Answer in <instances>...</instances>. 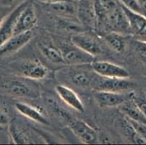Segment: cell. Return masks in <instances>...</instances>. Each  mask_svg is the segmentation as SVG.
I'll return each instance as SVG.
<instances>
[{"label":"cell","mask_w":146,"mask_h":145,"mask_svg":"<svg viewBox=\"0 0 146 145\" xmlns=\"http://www.w3.org/2000/svg\"><path fill=\"white\" fill-rule=\"evenodd\" d=\"M94 32L100 37L110 32L130 35L128 18L120 3L101 18L97 20L96 27Z\"/></svg>","instance_id":"cell-1"},{"label":"cell","mask_w":146,"mask_h":145,"mask_svg":"<svg viewBox=\"0 0 146 145\" xmlns=\"http://www.w3.org/2000/svg\"><path fill=\"white\" fill-rule=\"evenodd\" d=\"M0 88L16 97L36 99L40 96V89L34 80L16 75L2 78Z\"/></svg>","instance_id":"cell-2"},{"label":"cell","mask_w":146,"mask_h":145,"mask_svg":"<svg viewBox=\"0 0 146 145\" xmlns=\"http://www.w3.org/2000/svg\"><path fill=\"white\" fill-rule=\"evenodd\" d=\"M8 66L13 75L34 81L44 79L49 73L46 66L36 60H17L10 62Z\"/></svg>","instance_id":"cell-3"},{"label":"cell","mask_w":146,"mask_h":145,"mask_svg":"<svg viewBox=\"0 0 146 145\" xmlns=\"http://www.w3.org/2000/svg\"><path fill=\"white\" fill-rule=\"evenodd\" d=\"M60 76H65L66 80L76 87L87 88L92 86L96 73L91 65L70 66L67 69L58 72Z\"/></svg>","instance_id":"cell-4"},{"label":"cell","mask_w":146,"mask_h":145,"mask_svg":"<svg viewBox=\"0 0 146 145\" xmlns=\"http://www.w3.org/2000/svg\"><path fill=\"white\" fill-rule=\"evenodd\" d=\"M102 41L100 40L99 36L91 30L78 32L71 37V42L95 58L104 52Z\"/></svg>","instance_id":"cell-5"},{"label":"cell","mask_w":146,"mask_h":145,"mask_svg":"<svg viewBox=\"0 0 146 145\" xmlns=\"http://www.w3.org/2000/svg\"><path fill=\"white\" fill-rule=\"evenodd\" d=\"M92 86L95 91H108L113 92H129L135 87V83L129 78H106L95 75Z\"/></svg>","instance_id":"cell-6"},{"label":"cell","mask_w":146,"mask_h":145,"mask_svg":"<svg viewBox=\"0 0 146 145\" xmlns=\"http://www.w3.org/2000/svg\"><path fill=\"white\" fill-rule=\"evenodd\" d=\"M76 17L84 28L95 31L97 23V15L94 0L76 1Z\"/></svg>","instance_id":"cell-7"},{"label":"cell","mask_w":146,"mask_h":145,"mask_svg":"<svg viewBox=\"0 0 146 145\" xmlns=\"http://www.w3.org/2000/svg\"><path fill=\"white\" fill-rule=\"evenodd\" d=\"M60 50L63 53L65 63L69 66L91 65L95 60L94 56L82 50L72 42L71 44H63Z\"/></svg>","instance_id":"cell-8"},{"label":"cell","mask_w":146,"mask_h":145,"mask_svg":"<svg viewBox=\"0 0 146 145\" xmlns=\"http://www.w3.org/2000/svg\"><path fill=\"white\" fill-rule=\"evenodd\" d=\"M92 68L97 75L106 78H129V72L122 66L108 61L95 60L91 64Z\"/></svg>","instance_id":"cell-9"},{"label":"cell","mask_w":146,"mask_h":145,"mask_svg":"<svg viewBox=\"0 0 146 145\" xmlns=\"http://www.w3.org/2000/svg\"><path fill=\"white\" fill-rule=\"evenodd\" d=\"M37 21L38 18L35 5L31 0H29L27 5L18 16L15 28L14 35L32 30L36 26Z\"/></svg>","instance_id":"cell-10"},{"label":"cell","mask_w":146,"mask_h":145,"mask_svg":"<svg viewBox=\"0 0 146 145\" xmlns=\"http://www.w3.org/2000/svg\"><path fill=\"white\" fill-rule=\"evenodd\" d=\"M132 91L129 92H113L108 91H95L94 97L100 107H119L121 105L129 99Z\"/></svg>","instance_id":"cell-11"},{"label":"cell","mask_w":146,"mask_h":145,"mask_svg":"<svg viewBox=\"0 0 146 145\" xmlns=\"http://www.w3.org/2000/svg\"><path fill=\"white\" fill-rule=\"evenodd\" d=\"M34 36L33 30L13 35L0 46V58L7 57L18 52L26 46Z\"/></svg>","instance_id":"cell-12"},{"label":"cell","mask_w":146,"mask_h":145,"mask_svg":"<svg viewBox=\"0 0 146 145\" xmlns=\"http://www.w3.org/2000/svg\"><path fill=\"white\" fill-rule=\"evenodd\" d=\"M123 7V6H122ZM129 23L130 36L135 40L146 43V17L123 7Z\"/></svg>","instance_id":"cell-13"},{"label":"cell","mask_w":146,"mask_h":145,"mask_svg":"<svg viewBox=\"0 0 146 145\" xmlns=\"http://www.w3.org/2000/svg\"><path fill=\"white\" fill-rule=\"evenodd\" d=\"M70 128L82 143L93 144L98 142L96 131L83 121L78 119L73 120L70 123Z\"/></svg>","instance_id":"cell-14"},{"label":"cell","mask_w":146,"mask_h":145,"mask_svg":"<svg viewBox=\"0 0 146 145\" xmlns=\"http://www.w3.org/2000/svg\"><path fill=\"white\" fill-rule=\"evenodd\" d=\"M29 0L23 2L18 7L14 8V10L7 16L2 24L0 25V46H2L7 40L11 38L14 35L15 28L16 25L18 18L20 13L23 8L27 5Z\"/></svg>","instance_id":"cell-15"},{"label":"cell","mask_w":146,"mask_h":145,"mask_svg":"<svg viewBox=\"0 0 146 145\" xmlns=\"http://www.w3.org/2000/svg\"><path fill=\"white\" fill-rule=\"evenodd\" d=\"M55 91L61 100L71 108L79 113H83L84 111V106L82 99L71 88L66 85L60 84L55 86Z\"/></svg>","instance_id":"cell-16"},{"label":"cell","mask_w":146,"mask_h":145,"mask_svg":"<svg viewBox=\"0 0 146 145\" xmlns=\"http://www.w3.org/2000/svg\"><path fill=\"white\" fill-rule=\"evenodd\" d=\"M8 131L12 143L16 144H33L29 130L16 118H12L8 125Z\"/></svg>","instance_id":"cell-17"},{"label":"cell","mask_w":146,"mask_h":145,"mask_svg":"<svg viewBox=\"0 0 146 145\" xmlns=\"http://www.w3.org/2000/svg\"><path fill=\"white\" fill-rule=\"evenodd\" d=\"M45 10L58 17L69 19H76V1L61 2L58 3L43 5Z\"/></svg>","instance_id":"cell-18"},{"label":"cell","mask_w":146,"mask_h":145,"mask_svg":"<svg viewBox=\"0 0 146 145\" xmlns=\"http://www.w3.org/2000/svg\"><path fill=\"white\" fill-rule=\"evenodd\" d=\"M15 108L23 116L35 123L43 125L50 124V121L45 114L34 106L24 102H16L15 104Z\"/></svg>","instance_id":"cell-19"},{"label":"cell","mask_w":146,"mask_h":145,"mask_svg":"<svg viewBox=\"0 0 146 145\" xmlns=\"http://www.w3.org/2000/svg\"><path fill=\"white\" fill-rule=\"evenodd\" d=\"M39 49L42 55L49 62L53 64L60 65L65 63L63 53L60 48L50 42H42L39 44Z\"/></svg>","instance_id":"cell-20"},{"label":"cell","mask_w":146,"mask_h":145,"mask_svg":"<svg viewBox=\"0 0 146 145\" xmlns=\"http://www.w3.org/2000/svg\"><path fill=\"white\" fill-rule=\"evenodd\" d=\"M103 43L116 53H123L127 49V39L125 35L115 32H110L100 37Z\"/></svg>","instance_id":"cell-21"},{"label":"cell","mask_w":146,"mask_h":145,"mask_svg":"<svg viewBox=\"0 0 146 145\" xmlns=\"http://www.w3.org/2000/svg\"><path fill=\"white\" fill-rule=\"evenodd\" d=\"M117 125L122 134L131 142L138 144H146V141L135 131V128L126 116L123 118H119L117 121Z\"/></svg>","instance_id":"cell-22"},{"label":"cell","mask_w":146,"mask_h":145,"mask_svg":"<svg viewBox=\"0 0 146 145\" xmlns=\"http://www.w3.org/2000/svg\"><path fill=\"white\" fill-rule=\"evenodd\" d=\"M119 107L121 113H123L124 116L127 118L136 121L146 123V118L139 110V108L137 107L135 102L132 99V97L129 99L121 105Z\"/></svg>","instance_id":"cell-23"},{"label":"cell","mask_w":146,"mask_h":145,"mask_svg":"<svg viewBox=\"0 0 146 145\" xmlns=\"http://www.w3.org/2000/svg\"><path fill=\"white\" fill-rule=\"evenodd\" d=\"M132 49L139 60L146 65V43L135 40L132 42Z\"/></svg>","instance_id":"cell-24"},{"label":"cell","mask_w":146,"mask_h":145,"mask_svg":"<svg viewBox=\"0 0 146 145\" xmlns=\"http://www.w3.org/2000/svg\"><path fill=\"white\" fill-rule=\"evenodd\" d=\"M132 99L146 118V96L142 93H136L132 91Z\"/></svg>","instance_id":"cell-25"},{"label":"cell","mask_w":146,"mask_h":145,"mask_svg":"<svg viewBox=\"0 0 146 145\" xmlns=\"http://www.w3.org/2000/svg\"><path fill=\"white\" fill-rule=\"evenodd\" d=\"M12 120L9 107L5 104L0 103V127L3 128L8 126Z\"/></svg>","instance_id":"cell-26"},{"label":"cell","mask_w":146,"mask_h":145,"mask_svg":"<svg viewBox=\"0 0 146 145\" xmlns=\"http://www.w3.org/2000/svg\"><path fill=\"white\" fill-rule=\"evenodd\" d=\"M123 7L137 13L142 14L141 7L137 0H117ZM143 15V14H142Z\"/></svg>","instance_id":"cell-27"},{"label":"cell","mask_w":146,"mask_h":145,"mask_svg":"<svg viewBox=\"0 0 146 145\" xmlns=\"http://www.w3.org/2000/svg\"><path fill=\"white\" fill-rule=\"evenodd\" d=\"M128 120L129 121L132 126H133L134 128H135V131L146 141V123L136 121L129 119V118H128Z\"/></svg>","instance_id":"cell-28"},{"label":"cell","mask_w":146,"mask_h":145,"mask_svg":"<svg viewBox=\"0 0 146 145\" xmlns=\"http://www.w3.org/2000/svg\"><path fill=\"white\" fill-rule=\"evenodd\" d=\"M26 1V0H0V5L15 8Z\"/></svg>","instance_id":"cell-29"},{"label":"cell","mask_w":146,"mask_h":145,"mask_svg":"<svg viewBox=\"0 0 146 145\" xmlns=\"http://www.w3.org/2000/svg\"><path fill=\"white\" fill-rule=\"evenodd\" d=\"M13 10H14V8L0 5V25L2 24L7 16Z\"/></svg>","instance_id":"cell-30"},{"label":"cell","mask_w":146,"mask_h":145,"mask_svg":"<svg viewBox=\"0 0 146 145\" xmlns=\"http://www.w3.org/2000/svg\"><path fill=\"white\" fill-rule=\"evenodd\" d=\"M37 2L43 5H50V4L58 3L61 2H70V1H74V0H36Z\"/></svg>","instance_id":"cell-31"},{"label":"cell","mask_w":146,"mask_h":145,"mask_svg":"<svg viewBox=\"0 0 146 145\" xmlns=\"http://www.w3.org/2000/svg\"><path fill=\"white\" fill-rule=\"evenodd\" d=\"M141 7L142 14L146 17V0H137Z\"/></svg>","instance_id":"cell-32"},{"label":"cell","mask_w":146,"mask_h":145,"mask_svg":"<svg viewBox=\"0 0 146 145\" xmlns=\"http://www.w3.org/2000/svg\"><path fill=\"white\" fill-rule=\"evenodd\" d=\"M74 1H78V0H74Z\"/></svg>","instance_id":"cell-33"}]
</instances>
